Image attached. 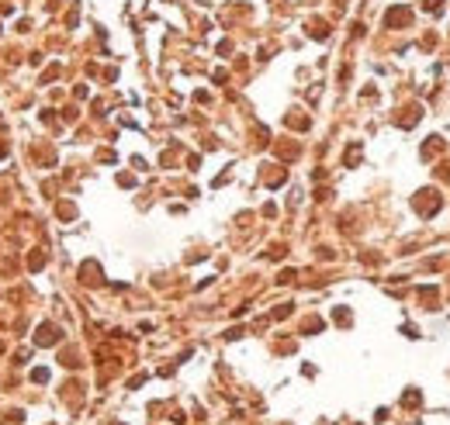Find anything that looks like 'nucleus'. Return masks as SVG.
I'll list each match as a JSON object with an SVG mask.
<instances>
[{
    "label": "nucleus",
    "mask_w": 450,
    "mask_h": 425,
    "mask_svg": "<svg viewBox=\"0 0 450 425\" xmlns=\"http://www.w3.org/2000/svg\"><path fill=\"white\" fill-rule=\"evenodd\" d=\"M423 7H426V11H440V7H443V0H423Z\"/></svg>",
    "instance_id": "f03ea898"
},
{
    "label": "nucleus",
    "mask_w": 450,
    "mask_h": 425,
    "mask_svg": "<svg viewBox=\"0 0 450 425\" xmlns=\"http://www.w3.org/2000/svg\"><path fill=\"white\" fill-rule=\"evenodd\" d=\"M409 21H412L409 7H392L388 18H385V24H388V28H398V24H409Z\"/></svg>",
    "instance_id": "f257e3e1"
}]
</instances>
